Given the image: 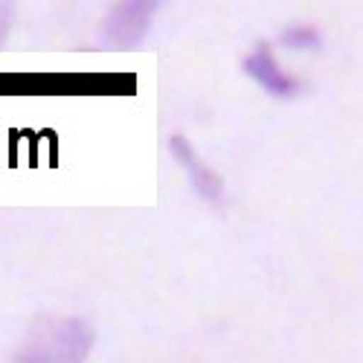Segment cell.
Here are the masks:
<instances>
[{
    "label": "cell",
    "instance_id": "4",
    "mask_svg": "<svg viewBox=\"0 0 363 363\" xmlns=\"http://www.w3.org/2000/svg\"><path fill=\"white\" fill-rule=\"evenodd\" d=\"M169 148H172V157L186 169L195 192H198L201 198H206V201H218V198H221V189H224V186H221V177L195 155V148L189 145V140L180 137V134H174V137L169 140Z\"/></svg>",
    "mask_w": 363,
    "mask_h": 363
},
{
    "label": "cell",
    "instance_id": "3",
    "mask_svg": "<svg viewBox=\"0 0 363 363\" xmlns=\"http://www.w3.org/2000/svg\"><path fill=\"white\" fill-rule=\"evenodd\" d=\"M245 70H247V76H250L256 84H262V87L267 90L270 96L288 99V96H294L296 90H299L296 79L282 70V65L277 62V55L270 52L264 44H259V47L245 58Z\"/></svg>",
    "mask_w": 363,
    "mask_h": 363
},
{
    "label": "cell",
    "instance_id": "2",
    "mask_svg": "<svg viewBox=\"0 0 363 363\" xmlns=\"http://www.w3.org/2000/svg\"><path fill=\"white\" fill-rule=\"evenodd\" d=\"M157 12V4L151 0H134V4H113V9L105 18L102 26V38L105 44L116 50H128L140 44L148 33V23Z\"/></svg>",
    "mask_w": 363,
    "mask_h": 363
},
{
    "label": "cell",
    "instance_id": "5",
    "mask_svg": "<svg viewBox=\"0 0 363 363\" xmlns=\"http://www.w3.org/2000/svg\"><path fill=\"white\" fill-rule=\"evenodd\" d=\"M282 44L285 47H294V50H317L323 41H320V33L311 26H291L282 33Z\"/></svg>",
    "mask_w": 363,
    "mask_h": 363
},
{
    "label": "cell",
    "instance_id": "1",
    "mask_svg": "<svg viewBox=\"0 0 363 363\" xmlns=\"http://www.w3.org/2000/svg\"><path fill=\"white\" fill-rule=\"evenodd\" d=\"M94 328L79 317H44L23 335L12 363H84Z\"/></svg>",
    "mask_w": 363,
    "mask_h": 363
}]
</instances>
